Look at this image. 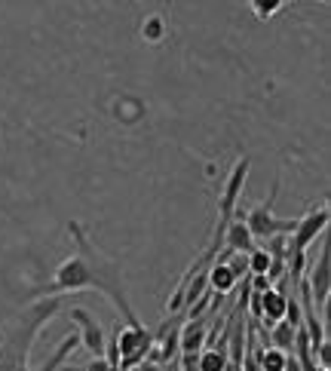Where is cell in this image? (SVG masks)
I'll use <instances>...</instances> for the list:
<instances>
[{"instance_id": "7", "label": "cell", "mask_w": 331, "mask_h": 371, "mask_svg": "<svg viewBox=\"0 0 331 371\" xmlns=\"http://www.w3.org/2000/svg\"><path fill=\"white\" fill-rule=\"evenodd\" d=\"M248 169H252V160H248V157H240V160L233 163L230 175H227V184H224L221 200H218V215H224V218H233L236 203H240L243 188H245V178H248Z\"/></svg>"}, {"instance_id": "9", "label": "cell", "mask_w": 331, "mask_h": 371, "mask_svg": "<svg viewBox=\"0 0 331 371\" xmlns=\"http://www.w3.org/2000/svg\"><path fill=\"white\" fill-rule=\"evenodd\" d=\"M209 337V316L184 319L178 328V353H200Z\"/></svg>"}, {"instance_id": "5", "label": "cell", "mask_w": 331, "mask_h": 371, "mask_svg": "<svg viewBox=\"0 0 331 371\" xmlns=\"http://www.w3.org/2000/svg\"><path fill=\"white\" fill-rule=\"evenodd\" d=\"M328 228V205L319 203L313 205L307 215L295 218V228L288 233V249H297V252H307L310 245L316 243V236H322Z\"/></svg>"}, {"instance_id": "8", "label": "cell", "mask_w": 331, "mask_h": 371, "mask_svg": "<svg viewBox=\"0 0 331 371\" xmlns=\"http://www.w3.org/2000/svg\"><path fill=\"white\" fill-rule=\"evenodd\" d=\"M71 322H77L80 347H86L92 356H105V332L96 322V316L83 310V307H71Z\"/></svg>"}, {"instance_id": "10", "label": "cell", "mask_w": 331, "mask_h": 371, "mask_svg": "<svg viewBox=\"0 0 331 371\" xmlns=\"http://www.w3.org/2000/svg\"><path fill=\"white\" fill-rule=\"evenodd\" d=\"M255 245V236L252 230L245 228V221H243V212L236 209L233 212V218L230 224H227V230H224V249H233V252H248Z\"/></svg>"}, {"instance_id": "12", "label": "cell", "mask_w": 331, "mask_h": 371, "mask_svg": "<svg viewBox=\"0 0 331 371\" xmlns=\"http://www.w3.org/2000/svg\"><path fill=\"white\" fill-rule=\"evenodd\" d=\"M295 332H297V328L288 322V319H279V322H273L270 328H267L270 347L282 350V353H292V347H295Z\"/></svg>"}, {"instance_id": "11", "label": "cell", "mask_w": 331, "mask_h": 371, "mask_svg": "<svg viewBox=\"0 0 331 371\" xmlns=\"http://www.w3.org/2000/svg\"><path fill=\"white\" fill-rule=\"evenodd\" d=\"M205 283H209V292H215V295H230L233 288L240 285V280L233 276V270L224 261H218V258L205 267Z\"/></svg>"}, {"instance_id": "6", "label": "cell", "mask_w": 331, "mask_h": 371, "mask_svg": "<svg viewBox=\"0 0 331 371\" xmlns=\"http://www.w3.org/2000/svg\"><path fill=\"white\" fill-rule=\"evenodd\" d=\"M304 283L310 288V298H313V304L322 310V322L328 319V292H331V252L328 245H322V252H319V261L310 267V276H304Z\"/></svg>"}, {"instance_id": "3", "label": "cell", "mask_w": 331, "mask_h": 371, "mask_svg": "<svg viewBox=\"0 0 331 371\" xmlns=\"http://www.w3.org/2000/svg\"><path fill=\"white\" fill-rule=\"evenodd\" d=\"M113 341H117V365H120V371L123 368H136L151 353L153 332H148L144 325H117Z\"/></svg>"}, {"instance_id": "4", "label": "cell", "mask_w": 331, "mask_h": 371, "mask_svg": "<svg viewBox=\"0 0 331 371\" xmlns=\"http://www.w3.org/2000/svg\"><path fill=\"white\" fill-rule=\"evenodd\" d=\"M276 193H279V184H273L270 197H267L264 203H258L255 209H248V212L243 215V221H245V228L252 230L255 243H258V240L264 243V240H270V236H276V233H292V228H295V218H276V215H273Z\"/></svg>"}, {"instance_id": "19", "label": "cell", "mask_w": 331, "mask_h": 371, "mask_svg": "<svg viewBox=\"0 0 331 371\" xmlns=\"http://www.w3.org/2000/svg\"><path fill=\"white\" fill-rule=\"evenodd\" d=\"M0 341H4V332H0Z\"/></svg>"}, {"instance_id": "13", "label": "cell", "mask_w": 331, "mask_h": 371, "mask_svg": "<svg viewBox=\"0 0 331 371\" xmlns=\"http://www.w3.org/2000/svg\"><path fill=\"white\" fill-rule=\"evenodd\" d=\"M196 371H227V353L218 347H203L196 356Z\"/></svg>"}, {"instance_id": "18", "label": "cell", "mask_w": 331, "mask_h": 371, "mask_svg": "<svg viewBox=\"0 0 331 371\" xmlns=\"http://www.w3.org/2000/svg\"><path fill=\"white\" fill-rule=\"evenodd\" d=\"M148 34L151 37H160V19H151V22H148Z\"/></svg>"}, {"instance_id": "17", "label": "cell", "mask_w": 331, "mask_h": 371, "mask_svg": "<svg viewBox=\"0 0 331 371\" xmlns=\"http://www.w3.org/2000/svg\"><path fill=\"white\" fill-rule=\"evenodd\" d=\"M136 371H163V362H157V359H144V362H138L136 365Z\"/></svg>"}, {"instance_id": "16", "label": "cell", "mask_w": 331, "mask_h": 371, "mask_svg": "<svg viewBox=\"0 0 331 371\" xmlns=\"http://www.w3.org/2000/svg\"><path fill=\"white\" fill-rule=\"evenodd\" d=\"M248 4H252V9H255L258 19H273L279 9L288 4V0H248Z\"/></svg>"}, {"instance_id": "14", "label": "cell", "mask_w": 331, "mask_h": 371, "mask_svg": "<svg viewBox=\"0 0 331 371\" xmlns=\"http://www.w3.org/2000/svg\"><path fill=\"white\" fill-rule=\"evenodd\" d=\"M77 347H80V335L74 332V335H68L65 341H61V344L56 347V353L46 359V362H44V368H40V371H56V368H58V365H61V362H65V359H68V353H74Z\"/></svg>"}, {"instance_id": "15", "label": "cell", "mask_w": 331, "mask_h": 371, "mask_svg": "<svg viewBox=\"0 0 331 371\" xmlns=\"http://www.w3.org/2000/svg\"><path fill=\"white\" fill-rule=\"evenodd\" d=\"M270 270V255L264 245H252L248 249V273H267Z\"/></svg>"}, {"instance_id": "2", "label": "cell", "mask_w": 331, "mask_h": 371, "mask_svg": "<svg viewBox=\"0 0 331 371\" xmlns=\"http://www.w3.org/2000/svg\"><path fill=\"white\" fill-rule=\"evenodd\" d=\"M58 310H61V298L46 295V298H37L22 313V319L9 325V332H4V341H0V371H28L31 344L37 341L44 325Z\"/></svg>"}, {"instance_id": "1", "label": "cell", "mask_w": 331, "mask_h": 371, "mask_svg": "<svg viewBox=\"0 0 331 371\" xmlns=\"http://www.w3.org/2000/svg\"><path fill=\"white\" fill-rule=\"evenodd\" d=\"M68 230H71V240H74V245H77L74 255H68L65 261L56 267L53 283L37 288L34 295H61V292H86V288H98V292H105L108 301L123 313V322L141 325L138 316L132 313V307L126 301V292H123L120 264L101 255L96 245L86 240V233L80 230L77 221H71Z\"/></svg>"}]
</instances>
